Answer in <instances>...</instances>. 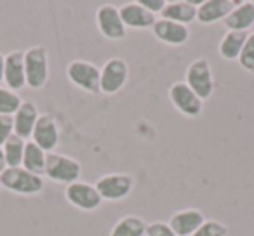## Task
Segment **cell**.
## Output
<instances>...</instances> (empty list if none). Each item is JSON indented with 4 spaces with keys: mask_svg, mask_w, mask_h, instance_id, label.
I'll use <instances>...</instances> for the list:
<instances>
[{
    "mask_svg": "<svg viewBox=\"0 0 254 236\" xmlns=\"http://www.w3.org/2000/svg\"><path fill=\"white\" fill-rule=\"evenodd\" d=\"M0 189H2V186H0Z\"/></svg>",
    "mask_w": 254,
    "mask_h": 236,
    "instance_id": "1f68e13d",
    "label": "cell"
},
{
    "mask_svg": "<svg viewBox=\"0 0 254 236\" xmlns=\"http://www.w3.org/2000/svg\"><path fill=\"white\" fill-rule=\"evenodd\" d=\"M152 33L159 42L167 44V46H183L190 39V28L185 25L174 21H167V19L159 18L155 25L152 26Z\"/></svg>",
    "mask_w": 254,
    "mask_h": 236,
    "instance_id": "4fadbf2b",
    "label": "cell"
},
{
    "mask_svg": "<svg viewBox=\"0 0 254 236\" xmlns=\"http://www.w3.org/2000/svg\"><path fill=\"white\" fill-rule=\"evenodd\" d=\"M7 169V163H5V156H4V149L0 148V174Z\"/></svg>",
    "mask_w": 254,
    "mask_h": 236,
    "instance_id": "4dcf8cb0",
    "label": "cell"
},
{
    "mask_svg": "<svg viewBox=\"0 0 254 236\" xmlns=\"http://www.w3.org/2000/svg\"><path fill=\"white\" fill-rule=\"evenodd\" d=\"M120 18H122L126 28L132 30H152V26L155 25L157 16L152 14L150 11H146L139 2H129L124 4L122 7H119Z\"/></svg>",
    "mask_w": 254,
    "mask_h": 236,
    "instance_id": "5bb4252c",
    "label": "cell"
},
{
    "mask_svg": "<svg viewBox=\"0 0 254 236\" xmlns=\"http://www.w3.org/2000/svg\"><path fill=\"white\" fill-rule=\"evenodd\" d=\"M32 141L46 153H53L60 144V125L53 115H40L32 134Z\"/></svg>",
    "mask_w": 254,
    "mask_h": 236,
    "instance_id": "8fae6325",
    "label": "cell"
},
{
    "mask_svg": "<svg viewBox=\"0 0 254 236\" xmlns=\"http://www.w3.org/2000/svg\"><path fill=\"white\" fill-rule=\"evenodd\" d=\"M202 2H190V0H174V2H167L164 11L160 12L162 19L167 21L180 23V25L188 26L197 19V9Z\"/></svg>",
    "mask_w": 254,
    "mask_h": 236,
    "instance_id": "e0dca14e",
    "label": "cell"
},
{
    "mask_svg": "<svg viewBox=\"0 0 254 236\" xmlns=\"http://www.w3.org/2000/svg\"><path fill=\"white\" fill-rule=\"evenodd\" d=\"M235 5V0H204L197 9V21L200 25H214L225 21Z\"/></svg>",
    "mask_w": 254,
    "mask_h": 236,
    "instance_id": "9a60e30c",
    "label": "cell"
},
{
    "mask_svg": "<svg viewBox=\"0 0 254 236\" xmlns=\"http://www.w3.org/2000/svg\"><path fill=\"white\" fill-rule=\"evenodd\" d=\"M96 25L105 39L108 40H122L126 37V25L120 18L119 7L112 4H105L96 11Z\"/></svg>",
    "mask_w": 254,
    "mask_h": 236,
    "instance_id": "30bf717a",
    "label": "cell"
},
{
    "mask_svg": "<svg viewBox=\"0 0 254 236\" xmlns=\"http://www.w3.org/2000/svg\"><path fill=\"white\" fill-rule=\"evenodd\" d=\"M253 4H254V0H253Z\"/></svg>",
    "mask_w": 254,
    "mask_h": 236,
    "instance_id": "d6a6232c",
    "label": "cell"
},
{
    "mask_svg": "<svg viewBox=\"0 0 254 236\" xmlns=\"http://www.w3.org/2000/svg\"><path fill=\"white\" fill-rule=\"evenodd\" d=\"M99 75L101 70L94 63L84 59L71 61L66 68L68 80L89 94H99Z\"/></svg>",
    "mask_w": 254,
    "mask_h": 236,
    "instance_id": "52a82bcc",
    "label": "cell"
},
{
    "mask_svg": "<svg viewBox=\"0 0 254 236\" xmlns=\"http://www.w3.org/2000/svg\"><path fill=\"white\" fill-rule=\"evenodd\" d=\"M25 146H26V141L18 138L16 134L9 138V141L2 146L7 167H21L23 155H25Z\"/></svg>",
    "mask_w": 254,
    "mask_h": 236,
    "instance_id": "603a6c76",
    "label": "cell"
},
{
    "mask_svg": "<svg viewBox=\"0 0 254 236\" xmlns=\"http://www.w3.org/2000/svg\"><path fill=\"white\" fill-rule=\"evenodd\" d=\"M205 221L207 219L198 208H185L171 215L167 224L178 236H191Z\"/></svg>",
    "mask_w": 254,
    "mask_h": 236,
    "instance_id": "2e32d148",
    "label": "cell"
},
{
    "mask_svg": "<svg viewBox=\"0 0 254 236\" xmlns=\"http://www.w3.org/2000/svg\"><path fill=\"white\" fill-rule=\"evenodd\" d=\"M173 106L188 118H197L204 111V101L185 84L183 80L174 82L167 91Z\"/></svg>",
    "mask_w": 254,
    "mask_h": 236,
    "instance_id": "ba28073f",
    "label": "cell"
},
{
    "mask_svg": "<svg viewBox=\"0 0 254 236\" xmlns=\"http://www.w3.org/2000/svg\"><path fill=\"white\" fill-rule=\"evenodd\" d=\"M46 160H47V153L44 151L42 148H39L32 139L26 141L25 155H23V163H21L23 169H26L28 172L35 174V176H44V170H46Z\"/></svg>",
    "mask_w": 254,
    "mask_h": 236,
    "instance_id": "7402d4cb",
    "label": "cell"
},
{
    "mask_svg": "<svg viewBox=\"0 0 254 236\" xmlns=\"http://www.w3.org/2000/svg\"><path fill=\"white\" fill-rule=\"evenodd\" d=\"M239 64L249 73H254V33L247 35V40L244 44V49L239 56Z\"/></svg>",
    "mask_w": 254,
    "mask_h": 236,
    "instance_id": "d4e9b609",
    "label": "cell"
},
{
    "mask_svg": "<svg viewBox=\"0 0 254 236\" xmlns=\"http://www.w3.org/2000/svg\"><path fill=\"white\" fill-rule=\"evenodd\" d=\"M226 233H228V228L223 222L209 219L191 236H226Z\"/></svg>",
    "mask_w": 254,
    "mask_h": 236,
    "instance_id": "484cf974",
    "label": "cell"
},
{
    "mask_svg": "<svg viewBox=\"0 0 254 236\" xmlns=\"http://www.w3.org/2000/svg\"><path fill=\"white\" fill-rule=\"evenodd\" d=\"M96 189L103 201H120L134 189V177L131 174H105L96 181Z\"/></svg>",
    "mask_w": 254,
    "mask_h": 236,
    "instance_id": "8992f818",
    "label": "cell"
},
{
    "mask_svg": "<svg viewBox=\"0 0 254 236\" xmlns=\"http://www.w3.org/2000/svg\"><path fill=\"white\" fill-rule=\"evenodd\" d=\"M39 116H40V113L35 102L23 101V104L19 106V109L14 115V134L18 136V138L25 139V141H30Z\"/></svg>",
    "mask_w": 254,
    "mask_h": 236,
    "instance_id": "ac0fdd59",
    "label": "cell"
},
{
    "mask_svg": "<svg viewBox=\"0 0 254 236\" xmlns=\"http://www.w3.org/2000/svg\"><path fill=\"white\" fill-rule=\"evenodd\" d=\"M146 221L139 215H124L115 222L110 236H146Z\"/></svg>",
    "mask_w": 254,
    "mask_h": 236,
    "instance_id": "44dd1931",
    "label": "cell"
},
{
    "mask_svg": "<svg viewBox=\"0 0 254 236\" xmlns=\"http://www.w3.org/2000/svg\"><path fill=\"white\" fill-rule=\"evenodd\" d=\"M228 32H246L254 26V4L253 0L237 2L235 9L228 14V18L223 21Z\"/></svg>",
    "mask_w": 254,
    "mask_h": 236,
    "instance_id": "d6986e66",
    "label": "cell"
},
{
    "mask_svg": "<svg viewBox=\"0 0 254 236\" xmlns=\"http://www.w3.org/2000/svg\"><path fill=\"white\" fill-rule=\"evenodd\" d=\"M185 84L202 99H209L214 92V75L212 68L205 57H197L187 68L185 73Z\"/></svg>",
    "mask_w": 254,
    "mask_h": 236,
    "instance_id": "277c9868",
    "label": "cell"
},
{
    "mask_svg": "<svg viewBox=\"0 0 254 236\" xmlns=\"http://www.w3.org/2000/svg\"><path fill=\"white\" fill-rule=\"evenodd\" d=\"M44 176L49 181H53V183L70 186V184L77 183L80 179L82 165L75 158H71V156L53 151V153H47Z\"/></svg>",
    "mask_w": 254,
    "mask_h": 236,
    "instance_id": "7a4b0ae2",
    "label": "cell"
},
{
    "mask_svg": "<svg viewBox=\"0 0 254 236\" xmlns=\"http://www.w3.org/2000/svg\"><path fill=\"white\" fill-rule=\"evenodd\" d=\"M14 136V116L0 115V148Z\"/></svg>",
    "mask_w": 254,
    "mask_h": 236,
    "instance_id": "4316f807",
    "label": "cell"
},
{
    "mask_svg": "<svg viewBox=\"0 0 254 236\" xmlns=\"http://www.w3.org/2000/svg\"><path fill=\"white\" fill-rule=\"evenodd\" d=\"M4 84L9 91L18 92L26 87V71H25V50H11L5 54L4 68Z\"/></svg>",
    "mask_w": 254,
    "mask_h": 236,
    "instance_id": "7c38bea8",
    "label": "cell"
},
{
    "mask_svg": "<svg viewBox=\"0 0 254 236\" xmlns=\"http://www.w3.org/2000/svg\"><path fill=\"white\" fill-rule=\"evenodd\" d=\"M0 186L21 196H33L42 193L44 177L35 176L23 167H7L0 174Z\"/></svg>",
    "mask_w": 254,
    "mask_h": 236,
    "instance_id": "6da1fadb",
    "label": "cell"
},
{
    "mask_svg": "<svg viewBox=\"0 0 254 236\" xmlns=\"http://www.w3.org/2000/svg\"><path fill=\"white\" fill-rule=\"evenodd\" d=\"M146 236H178V235L169 228L167 222L155 221L148 224V228H146Z\"/></svg>",
    "mask_w": 254,
    "mask_h": 236,
    "instance_id": "83f0119b",
    "label": "cell"
},
{
    "mask_svg": "<svg viewBox=\"0 0 254 236\" xmlns=\"http://www.w3.org/2000/svg\"><path fill=\"white\" fill-rule=\"evenodd\" d=\"M64 198H66L70 205H73L75 208L84 212H94L103 203L101 194L98 193L94 184L82 183V181H77V183L66 186Z\"/></svg>",
    "mask_w": 254,
    "mask_h": 236,
    "instance_id": "9c48e42d",
    "label": "cell"
},
{
    "mask_svg": "<svg viewBox=\"0 0 254 236\" xmlns=\"http://www.w3.org/2000/svg\"><path fill=\"white\" fill-rule=\"evenodd\" d=\"M23 104V99L18 92L9 91L7 87H0V115L14 116L19 106Z\"/></svg>",
    "mask_w": 254,
    "mask_h": 236,
    "instance_id": "cb8c5ba5",
    "label": "cell"
},
{
    "mask_svg": "<svg viewBox=\"0 0 254 236\" xmlns=\"http://www.w3.org/2000/svg\"><path fill=\"white\" fill-rule=\"evenodd\" d=\"M249 33L246 32H226L218 47L219 56L225 61H237L244 49V44Z\"/></svg>",
    "mask_w": 254,
    "mask_h": 236,
    "instance_id": "ffe728a7",
    "label": "cell"
},
{
    "mask_svg": "<svg viewBox=\"0 0 254 236\" xmlns=\"http://www.w3.org/2000/svg\"><path fill=\"white\" fill-rule=\"evenodd\" d=\"M139 4H141L146 11H150L152 14L157 16L164 11V7L167 5V2L166 0H139Z\"/></svg>",
    "mask_w": 254,
    "mask_h": 236,
    "instance_id": "f1b7e54d",
    "label": "cell"
},
{
    "mask_svg": "<svg viewBox=\"0 0 254 236\" xmlns=\"http://www.w3.org/2000/svg\"><path fill=\"white\" fill-rule=\"evenodd\" d=\"M4 68H5V56L0 52V84L4 82Z\"/></svg>",
    "mask_w": 254,
    "mask_h": 236,
    "instance_id": "f546056e",
    "label": "cell"
},
{
    "mask_svg": "<svg viewBox=\"0 0 254 236\" xmlns=\"http://www.w3.org/2000/svg\"><path fill=\"white\" fill-rule=\"evenodd\" d=\"M25 71L26 87L40 91L49 78V56L44 46H33L25 50Z\"/></svg>",
    "mask_w": 254,
    "mask_h": 236,
    "instance_id": "3957f363",
    "label": "cell"
},
{
    "mask_svg": "<svg viewBox=\"0 0 254 236\" xmlns=\"http://www.w3.org/2000/svg\"><path fill=\"white\" fill-rule=\"evenodd\" d=\"M129 80V64L122 57H112L101 66L99 75V92L113 95L126 87Z\"/></svg>",
    "mask_w": 254,
    "mask_h": 236,
    "instance_id": "5b68a950",
    "label": "cell"
}]
</instances>
